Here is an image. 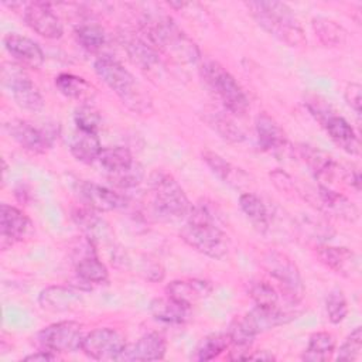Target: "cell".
<instances>
[{
	"mask_svg": "<svg viewBox=\"0 0 362 362\" xmlns=\"http://www.w3.org/2000/svg\"><path fill=\"white\" fill-rule=\"evenodd\" d=\"M147 41L163 55L178 64H194L199 59L198 45L181 27L164 13H148L140 21Z\"/></svg>",
	"mask_w": 362,
	"mask_h": 362,
	"instance_id": "6da1fadb",
	"label": "cell"
},
{
	"mask_svg": "<svg viewBox=\"0 0 362 362\" xmlns=\"http://www.w3.org/2000/svg\"><path fill=\"white\" fill-rule=\"evenodd\" d=\"M93 69L102 82L113 90L129 110L137 115H148L153 112V99L150 93L117 59L109 55H102L95 59Z\"/></svg>",
	"mask_w": 362,
	"mask_h": 362,
	"instance_id": "7a4b0ae2",
	"label": "cell"
},
{
	"mask_svg": "<svg viewBox=\"0 0 362 362\" xmlns=\"http://www.w3.org/2000/svg\"><path fill=\"white\" fill-rule=\"evenodd\" d=\"M188 219L180 229V238L197 252L212 257L223 259L229 252L228 235L218 226L215 216L206 205L191 206Z\"/></svg>",
	"mask_w": 362,
	"mask_h": 362,
	"instance_id": "3957f363",
	"label": "cell"
},
{
	"mask_svg": "<svg viewBox=\"0 0 362 362\" xmlns=\"http://www.w3.org/2000/svg\"><path fill=\"white\" fill-rule=\"evenodd\" d=\"M256 23L272 37L288 47H301L307 38L293 10L281 1L245 3Z\"/></svg>",
	"mask_w": 362,
	"mask_h": 362,
	"instance_id": "277c9868",
	"label": "cell"
},
{
	"mask_svg": "<svg viewBox=\"0 0 362 362\" xmlns=\"http://www.w3.org/2000/svg\"><path fill=\"white\" fill-rule=\"evenodd\" d=\"M201 78L222 106L235 116H242L249 109V99L233 75L216 61H206L201 66Z\"/></svg>",
	"mask_w": 362,
	"mask_h": 362,
	"instance_id": "5b68a950",
	"label": "cell"
},
{
	"mask_svg": "<svg viewBox=\"0 0 362 362\" xmlns=\"http://www.w3.org/2000/svg\"><path fill=\"white\" fill-rule=\"evenodd\" d=\"M150 192L154 212L164 219L184 218L191 211V202L177 180L161 170L150 175Z\"/></svg>",
	"mask_w": 362,
	"mask_h": 362,
	"instance_id": "8992f818",
	"label": "cell"
},
{
	"mask_svg": "<svg viewBox=\"0 0 362 362\" xmlns=\"http://www.w3.org/2000/svg\"><path fill=\"white\" fill-rule=\"evenodd\" d=\"M310 113L318 120L321 127L325 130L328 137L345 153L351 156H358L361 151L359 137L355 133L354 127L342 117L335 115V112L317 96L307 99L305 102Z\"/></svg>",
	"mask_w": 362,
	"mask_h": 362,
	"instance_id": "52a82bcc",
	"label": "cell"
},
{
	"mask_svg": "<svg viewBox=\"0 0 362 362\" xmlns=\"http://www.w3.org/2000/svg\"><path fill=\"white\" fill-rule=\"evenodd\" d=\"M262 264L272 279H274L290 304L296 305L304 297V283L300 274V270L294 260L280 252L270 249L263 253Z\"/></svg>",
	"mask_w": 362,
	"mask_h": 362,
	"instance_id": "ba28073f",
	"label": "cell"
},
{
	"mask_svg": "<svg viewBox=\"0 0 362 362\" xmlns=\"http://www.w3.org/2000/svg\"><path fill=\"white\" fill-rule=\"evenodd\" d=\"M98 163L106 171L110 182L120 188H133L143 180V168L134 161L127 147H103L99 153Z\"/></svg>",
	"mask_w": 362,
	"mask_h": 362,
	"instance_id": "9c48e42d",
	"label": "cell"
},
{
	"mask_svg": "<svg viewBox=\"0 0 362 362\" xmlns=\"http://www.w3.org/2000/svg\"><path fill=\"white\" fill-rule=\"evenodd\" d=\"M1 82L21 109L33 113L42 110L44 96L21 65L4 62L1 65Z\"/></svg>",
	"mask_w": 362,
	"mask_h": 362,
	"instance_id": "30bf717a",
	"label": "cell"
},
{
	"mask_svg": "<svg viewBox=\"0 0 362 362\" xmlns=\"http://www.w3.org/2000/svg\"><path fill=\"white\" fill-rule=\"evenodd\" d=\"M4 130L23 148L35 154H42L49 150L59 134L58 123L35 126L34 123L21 119L7 122L4 124Z\"/></svg>",
	"mask_w": 362,
	"mask_h": 362,
	"instance_id": "8fae6325",
	"label": "cell"
},
{
	"mask_svg": "<svg viewBox=\"0 0 362 362\" xmlns=\"http://www.w3.org/2000/svg\"><path fill=\"white\" fill-rule=\"evenodd\" d=\"M83 337L82 325L76 321H58L38 332V341L42 348L55 354L82 351Z\"/></svg>",
	"mask_w": 362,
	"mask_h": 362,
	"instance_id": "7c38bea8",
	"label": "cell"
},
{
	"mask_svg": "<svg viewBox=\"0 0 362 362\" xmlns=\"http://www.w3.org/2000/svg\"><path fill=\"white\" fill-rule=\"evenodd\" d=\"M126 348L123 334L110 327L92 329L83 337L82 352L95 361H119Z\"/></svg>",
	"mask_w": 362,
	"mask_h": 362,
	"instance_id": "4fadbf2b",
	"label": "cell"
},
{
	"mask_svg": "<svg viewBox=\"0 0 362 362\" xmlns=\"http://www.w3.org/2000/svg\"><path fill=\"white\" fill-rule=\"evenodd\" d=\"M23 18L38 35L47 40H58L64 34V25L51 3L31 1L24 4Z\"/></svg>",
	"mask_w": 362,
	"mask_h": 362,
	"instance_id": "5bb4252c",
	"label": "cell"
},
{
	"mask_svg": "<svg viewBox=\"0 0 362 362\" xmlns=\"http://www.w3.org/2000/svg\"><path fill=\"white\" fill-rule=\"evenodd\" d=\"M34 235L33 221L18 208L1 204L0 206V246L6 250L17 242L30 239Z\"/></svg>",
	"mask_w": 362,
	"mask_h": 362,
	"instance_id": "9a60e30c",
	"label": "cell"
},
{
	"mask_svg": "<svg viewBox=\"0 0 362 362\" xmlns=\"http://www.w3.org/2000/svg\"><path fill=\"white\" fill-rule=\"evenodd\" d=\"M75 191L85 206L96 212L117 211L127 205V199L123 195L92 181L79 180L75 184Z\"/></svg>",
	"mask_w": 362,
	"mask_h": 362,
	"instance_id": "2e32d148",
	"label": "cell"
},
{
	"mask_svg": "<svg viewBox=\"0 0 362 362\" xmlns=\"http://www.w3.org/2000/svg\"><path fill=\"white\" fill-rule=\"evenodd\" d=\"M72 221L83 232L85 238L96 247V250L99 246H115L113 232L99 212L88 206L76 208L72 211Z\"/></svg>",
	"mask_w": 362,
	"mask_h": 362,
	"instance_id": "e0dca14e",
	"label": "cell"
},
{
	"mask_svg": "<svg viewBox=\"0 0 362 362\" xmlns=\"http://www.w3.org/2000/svg\"><path fill=\"white\" fill-rule=\"evenodd\" d=\"M315 256L320 263L342 277L352 279L359 274V257L349 247L321 243L315 246Z\"/></svg>",
	"mask_w": 362,
	"mask_h": 362,
	"instance_id": "ac0fdd59",
	"label": "cell"
},
{
	"mask_svg": "<svg viewBox=\"0 0 362 362\" xmlns=\"http://www.w3.org/2000/svg\"><path fill=\"white\" fill-rule=\"evenodd\" d=\"M74 264L76 276L83 283L106 284L109 281L107 267L99 259L96 247L85 236L82 240V249L76 250Z\"/></svg>",
	"mask_w": 362,
	"mask_h": 362,
	"instance_id": "d6986e66",
	"label": "cell"
},
{
	"mask_svg": "<svg viewBox=\"0 0 362 362\" xmlns=\"http://www.w3.org/2000/svg\"><path fill=\"white\" fill-rule=\"evenodd\" d=\"M294 318H296V313L283 310L280 305H276V307L255 305L240 320L243 321L246 328L256 337L262 332L284 325Z\"/></svg>",
	"mask_w": 362,
	"mask_h": 362,
	"instance_id": "ffe728a7",
	"label": "cell"
},
{
	"mask_svg": "<svg viewBox=\"0 0 362 362\" xmlns=\"http://www.w3.org/2000/svg\"><path fill=\"white\" fill-rule=\"evenodd\" d=\"M6 51L23 68L38 69L44 64V51L34 40L17 33H8L3 38Z\"/></svg>",
	"mask_w": 362,
	"mask_h": 362,
	"instance_id": "44dd1931",
	"label": "cell"
},
{
	"mask_svg": "<svg viewBox=\"0 0 362 362\" xmlns=\"http://www.w3.org/2000/svg\"><path fill=\"white\" fill-rule=\"evenodd\" d=\"M214 287L211 281L204 279H178L173 280L165 287V296L187 305L192 307L197 303L208 298Z\"/></svg>",
	"mask_w": 362,
	"mask_h": 362,
	"instance_id": "7402d4cb",
	"label": "cell"
},
{
	"mask_svg": "<svg viewBox=\"0 0 362 362\" xmlns=\"http://www.w3.org/2000/svg\"><path fill=\"white\" fill-rule=\"evenodd\" d=\"M167 342L158 332L144 334L133 345L124 348L119 361H160L165 356Z\"/></svg>",
	"mask_w": 362,
	"mask_h": 362,
	"instance_id": "603a6c76",
	"label": "cell"
},
{
	"mask_svg": "<svg viewBox=\"0 0 362 362\" xmlns=\"http://www.w3.org/2000/svg\"><path fill=\"white\" fill-rule=\"evenodd\" d=\"M129 59L146 74H158L163 68L160 52L140 37H127L123 42Z\"/></svg>",
	"mask_w": 362,
	"mask_h": 362,
	"instance_id": "cb8c5ba5",
	"label": "cell"
},
{
	"mask_svg": "<svg viewBox=\"0 0 362 362\" xmlns=\"http://www.w3.org/2000/svg\"><path fill=\"white\" fill-rule=\"evenodd\" d=\"M255 127H256L257 143L262 150L272 154H279L287 146V137L284 130L266 112H262L257 115Z\"/></svg>",
	"mask_w": 362,
	"mask_h": 362,
	"instance_id": "d4e9b609",
	"label": "cell"
},
{
	"mask_svg": "<svg viewBox=\"0 0 362 362\" xmlns=\"http://www.w3.org/2000/svg\"><path fill=\"white\" fill-rule=\"evenodd\" d=\"M82 301L81 290L72 286H48L41 290L38 303L41 308L48 311H68Z\"/></svg>",
	"mask_w": 362,
	"mask_h": 362,
	"instance_id": "484cf974",
	"label": "cell"
},
{
	"mask_svg": "<svg viewBox=\"0 0 362 362\" xmlns=\"http://www.w3.org/2000/svg\"><path fill=\"white\" fill-rule=\"evenodd\" d=\"M317 195L321 202V206L332 216L346 221V222L358 221L359 211H358L356 205L349 198H346L344 194H341L335 189H331L328 185L320 184Z\"/></svg>",
	"mask_w": 362,
	"mask_h": 362,
	"instance_id": "4316f807",
	"label": "cell"
},
{
	"mask_svg": "<svg viewBox=\"0 0 362 362\" xmlns=\"http://www.w3.org/2000/svg\"><path fill=\"white\" fill-rule=\"evenodd\" d=\"M297 150L300 157L317 180H320L321 182H328L334 178L338 165L332 156L311 144H298Z\"/></svg>",
	"mask_w": 362,
	"mask_h": 362,
	"instance_id": "83f0119b",
	"label": "cell"
},
{
	"mask_svg": "<svg viewBox=\"0 0 362 362\" xmlns=\"http://www.w3.org/2000/svg\"><path fill=\"white\" fill-rule=\"evenodd\" d=\"M202 160L211 168V171L225 184L239 188L242 185H246L249 181V175L242 168L233 165L232 163H229L222 156L214 151H202Z\"/></svg>",
	"mask_w": 362,
	"mask_h": 362,
	"instance_id": "f1b7e54d",
	"label": "cell"
},
{
	"mask_svg": "<svg viewBox=\"0 0 362 362\" xmlns=\"http://www.w3.org/2000/svg\"><path fill=\"white\" fill-rule=\"evenodd\" d=\"M55 86L65 98L82 103H88L95 99L96 88L85 78L74 74H59L55 78Z\"/></svg>",
	"mask_w": 362,
	"mask_h": 362,
	"instance_id": "f546056e",
	"label": "cell"
},
{
	"mask_svg": "<svg viewBox=\"0 0 362 362\" xmlns=\"http://www.w3.org/2000/svg\"><path fill=\"white\" fill-rule=\"evenodd\" d=\"M103 147L100 146L98 133H90L85 130L75 129L72 136L69 137V151L75 160L90 164L98 160L99 153Z\"/></svg>",
	"mask_w": 362,
	"mask_h": 362,
	"instance_id": "4dcf8cb0",
	"label": "cell"
},
{
	"mask_svg": "<svg viewBox=\"0 0 362 362\" xmlns=\"http://www.w3.org/2000/svg\"><path fill=\"white\" fill-rule=\"evenodd\" d=\"M148 308L154 320L165 324H174V325L184 324L189 318V310H191V307H187L167 296L154 298L150 303Z\"/></svg>",
	"mask_w": 362,
	"mask_h": 362,
	"instance_id": "1f68e13d",
	"label": "cell"
},
{
	"mask_svg": "<svg viewBox=\"0 0 362 362\" xmlns=\"http://www.w3.org/2000/svg\"><path fill=\"white\" fill-rule=\"evenodd\" d=\"M239 206L260 233H266L270 229V211L260 197L252 192H245L239 197Z\"/></svg>",
	"mask_w": 362,
	"mask_h": 362,
	"instance_id": "d6a6232c",
	"label": "cell"
},
{
	"mask_svg": "<svg viewBox=\"0 0 362 362\" xmlns=\"http://www.w3.org/2000/svg\"><path fill=\"white\" fill-rule=\"evenodd\" d=\"M315 37L324 47H339L348 40V31L337 21L327 17H315L311 23Z\"/></svg>",
	"mask_w": 362,
	"mask_h": 362,
	"instance_id": "836d02e7",
	"label": "cell"
},
{
	"mask_svg": "<svg viewBox=\"0 0 362 362\" xmlns=\"http://www.w3.org/2000/svg\"><path fill=\"white\" fill-rule=\"evenodd\" d=\"M335 349V341L332 334L327 331H318L308 338L307 348L304 349L301 359L307 362H324L328 361Z\"/></svg>",
	"mask_w": 362,
	"mask_h": 362,
	"instance_id": "e575fe53",
	"label": "cell"
},
{
	"mask_svg": "<svg viewBox=\"0 0 362 362\" xmlns=\"http://www.w3.org/2000/svg\"><path fill=\"white\" fill-rule=\"evenodd\" d=\"M230 346V339L228 332H212L201 339L195 348L192 359L195 361H211L218 358Z\"/></svg>",
	"mask_w": 362,
	"mask_h": 362,
	"instance_id": "d590c367",
	"label": "cell"
},
{
	"mask_svg": "<svg viewBox=\"0 0 362 362\" xmlns=\"http://www.w3.org/2000/svg\"><path fill=\"white\" fill-rule=\"evenodd\" d=\"M75 38L83 49L89 52H96L103 47L106 41V34L99 24L83 23L75 28Z\"/></svg>",
	"mask_w": 362,
	"mask_h": 362,
	"instance_id": "8d00e7d4",
	"label": "cell"
},
{
	"mask_svg": "<svg viewBox=\"0 0 362 362\" xmlns=\"http://www.w3.org/2000/svg\"><path fill=\"white\" fill-rule=\"evenodd\" d=\"M249 296L255 305L260 307H276L279 305V294L276 288L263 280H255L249 284Z\"/></svg>",
	"mask_w": 362,
	"mask_h": 362,
	"instance_id": "74e56055",
	"label": "cell"
},
{
	"mask_svg": "<svg viewBox=\"0 0 362 362\" xmlns=\"http://www.w3.org/2000/svg\"><path fill=\"white\" fill-rule=\"evenodd\" d=\"M327 317L332 324H339L348 314V303L341 288H332L325 298Z\"/></svg>",
	"mask_w": 362,
	"mask_h": 362,
	"instance_id": "f35d334b",
	"label": "cell"
},
{
	"mask_svg": "<svg viewBox=\"0 0 362 362\" xmlns=\"http://www.w3.org/2000/svg\"><path fill=\"white\" fill-rule=\"evenodd\" d=\"M74 120H75L76 129L90 132V133H98L102 123V117L99 112L88 103H82L81 106L76 107L74 113Z\"/></svg>",
	"mask_w": 362,
	"mask_h": 362,
	"instance_id": "ab89813d",
	"label": "cell"
},
{
	"mask_svg": "<svg viewBox=\"0 0 362 362\" xmlns=\"http://www.w3.org/2000/svg\"><path fill=\"white\" fill-rule=\"evenodd\" d=\"M209 123L214 126L216 133L229 143H240L245 139V133L242 129L228 116L214 115Z\"/></svg>",
	"mask_w": 362,
	"mask_h": 362,
	"instance_id": "60d3db41",
	"label": "cell"
},
{
	"mask_svg": "<svg viewBox=\"0 0 362 362\" xmlns=\"http://www.w3.org/2000/svg\"><path fill=\"white\" fill-rule=\"evenodd\" d=\"M361 349H362V329L361 327H356L339 346L335 359L338 362L358 361L361 355Z\"/></svg>",
	"mask_w": 362,
	"mask_h": 362,
	"instance_id": "b9f144b4",
	"label": "cell"
},
{
	"mask_svg": "<svg viewBox=\"0 0 362 362\" xmlns=\"http://www.w3.org/2000/svg\"><path fill=\"white\" fill-rule=\"evenodd\" d=\"M361 90H362L361 85L356 83V82H352V83H348V85H346L345 92H344V98H345L346 105H348L356 115H361V100H362Z\"/></svg>",
	"mask_w": 362,
	"mask_h": 362,
	"instance_id": "7bdbcfd3",
	"label": "cell"
},
{
	"mask_svg": "<svg viewBox=\"0 0 362 362\" xmlns=\"http://www.w3.org/2000/svg\"><path fill=\"white\" fill-rule=\"evenodd\" d=\"M270 178H272L273 184L284 192H288L294 188V182H293L291 177L287 173H284L283 170H274L273 173H270Z\"/></svg>",
	"mask_w": 362,
	"mask_h": 362,
	"instance_id": "ee69618b",
	"label": "cell"
},
{
	"mask_svg": "<svg viewBox=\"0 0 362 362\" xmlns=\"http://www.w3.org/2000/svg\"><path fill=\"white\" fill-rule=\"evenodd\" d=\"M55 359H58V355L55 352L44 348L41 351L27 355L23 361H25V362H48V361H55Z\"/></svg>",
	"mask_w": 362,
	"mask_h": 362,
	"instance_id": "f6af8a7d",
	"label": "cell"
},
{
	"mask_svg": "<svg viewBox=\"0 0 362 362\" xmlns=\"http://www.w3.org/2000/svg\"><path fill=\"white\" fill-rule=\"evenodd\" d=\"M345 178L349 182V185L355 188V191L361 189V175H359V170L358 168L352 167L351 170H348L346 174H345Z\"/></svg>",
	"mask_w": 362,
	"mask_h": 362,
	"instance_id": "bcb514c9",
	"label": "cell"
},
{
	"mask_svg": "<svg viewBox=\"0 0 362 362\" xmlns=\"http://www.w3.org/2000/svg\"><path fill=\"white\" fill-rule=\"evenodd\" d=\"M247 359H257V361H274L276 356L266 349H260V351H253L249 354Z\"/></svg>",
	"mask_w": 362,
	"mask_h": 362,
	"instance_id": "7dc6e473",
	"label": "cell"
},
{
	"mask_svg": "<svg viewBox=\"0 0 362 362\" xmlns=\"http://www.w3.org/2000/svg\"><path fill=\"white\" fill-rule=\"evenodd\" d=\"M170 6H177V4H174V3H170ZM182 6H185V4H182V3H181V4H178V7H182Z\"/></svg>",
	"mask_w": 362,
	"mask_h": 362,
	"instance_id": "c3c4849f",
	"label": "cell"
}]
</instances>
